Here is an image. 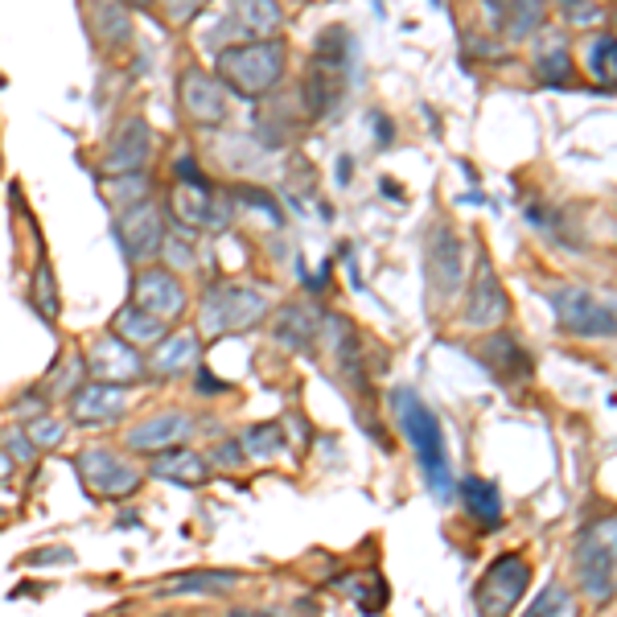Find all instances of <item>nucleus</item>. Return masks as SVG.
Here are the masks:
<instances>
[{
    "instance_id": "nucleus-11",
    "label": "nucleus",
    "mask_w": 617,
    "mask_h": 617,
    "mask_svg": "<svg viewBox=\"0 0 617 617\" xmlns=\"http://www.w3.org/2000/svg\"><path fill=\"white\" fill-rule=\"evenodd\" d=\"M132 305L144 309V313H153L157 321H173V317L186 313V288H182V280L169 268H148L132 285Z\"/></svg>"
},
{
    "instance_id": "nucleus-17",
    "label": "nucleus",
    "mask_w": 617,
    "mask_h": 617,
    "mask_svg": "<svg viewBox=\"0 0 617 617\" xmlns=\"http://www.w3.org/2000/svg\"><path fill=\"white\" fill-rule=\"evenodd\" d=\"M148 157H153V132H148V124H144L141 115H132V120H124V128L115 132L112 148H107V157H103V169L141 173V165Z\"/></svg>"
},
{
    "instance_id": "nucleus-26",
    "label": "nucleus",
    "mask_w": 617,
    "mask_h": 617,
    "mask_svg": "<svg viewBox=\"0 0 617 617\" xmlns=\"http://www.w3.org/2000/svg\"><path fill=\"white\" fill-rule=\"evenodd\" d=\"M535 71H539V79L552 86H568L573 83V58H568V50H564L561 42H547L539 54H535Z\"/></svg>"
},
{
    "instance_id": "nucleus-29",
    "label": "nucleus",
    "mask_w": 617,
    "mask_h": 617,
    "mask_svg": "<svg viewBox=\"0 0 617 617\" xmlns=\"http://www.w3.org/2000/svg\"><path fill=\"white\" fill-rule=\"evenodd\" d=\"M66 436V424L62 420H54L50 412H42V417H29L25 420V441L33 449H54L58 441Z\"/></svg>"
},
{
    "instance_id": "nucleus-44",
    "label": "nucleus",
    "mask_w": 617,
    "mask_h": 617,
    "mask_svg": "<svg viewBox=\"0 0 617 617\" xmlns=\"http://www.w3.org/2000/svg\"><path fill=\"white\" fill-rule=\"evenodd\" d=\"M230 617H272V614H247V609H235Z\"/></svg>"
},
{
    "instance_id": "nucleus-21",
    "label": "nucleus",
    "mask_w": 617,
    "mask_h": 617,
    "mask_svg": "<svg viewBox=\"0 0 617 617\" xmlns=\"http://www.w3.org/2000/svg\"><path fill=\"white\" fill-rule=\"evenodd\" d=\"M342 86H346V71L342 66H326V62H313V71L305 79L301 86V103L305 112L321 120V115H330L342 100Z\"/></svg>"
},
{
    "instance_id": "nucleus-5",
    "label": "nucleus",
    "mask_w": 617,
    "mask_h": 617,
    "mask_svg": "<svg viewBox=\"0 0 617 617\" xmlns=\"http://www.w3.org/2000/svg\"><path fill=\"white\" fill-rule=\"evenodd\" d=\"M576 573L593 601L614 597V515L593 523L576 539Z\"/></svg>"
},
{
    "instance_id": "nucleus-6",
    "label": "nucleus",
    "mask_w": 617,
    "mask_h": 617,
    "mask_svg": "<svg viewBox=\"0 0 617 617\" xmlns=\"http://www.w3.org/2000/svg\"><path fill=\"white\" fill-rule=\"evenodd\" d=\"M547 301L556 309L561 330L576 333V338H614V305L597 301L589 288L561 285L547 292Z\"/></svg>"
},
{
    "instance_id": "nucleus-28",
    "label": "nucleus",
    "mask_w": 617,
    "mask_h": 617,
    "mask_svg": "<svg viewBox=\"0 0 617 617\" xmlns=\"http://www.w3.org/2000/svg\"><path fill=\"white\" fill-rule=\"evenodd\" d=\"M244 453H251L259 461L280 457L285 453V432H280V424H256V429H247Z\"/></svg>"
},
{
    "instance_id": "nucleus-15",
    "label": "nucleus",
    "mask_w": 617,
    "mask_h": 617,
    "mask_svg": "<svg viewBox=\"0 0 617 617\" xmlns=\"http://www.w3.org/2000/svg\"><path fill=\"white\" fill-rule=\"evenodd\" d=\"M189 429H194V420H189L186 412H161V417H153V420H141V424L128 432V449L132 453L157 457L165 449L189 441Z\"/></svg>"
},
{
    "instance_id": "nucleus-41",
    "label": "nucleus",
    "mask_w": 617,
    "mask_h": 617,
    "mask_svg": "<svg viewBox=\"0 0 617 617\" xmlns=\"http://www.w3.org/2000/svg\"><path fill=\"white\" fill-rule=\"evenodd\" d=\"M13 477V457H9V449H0V486Z\"/></svg>"
},
{
    "instance_id": "nucleus-39",
    "label": "nucleus",
    "mask_w": 617,
    "mask_h": 617,
    "mask_svg": "<svg viewBox=\"0 0 617 617\" xmlns=\"http://www.w3.org/2000/svg\"><path fill=\"white\" fill-rule=\"evenodd\" d=\"M218 457L227 461V465H235V461H244V445H239V441H235V445H223L218 449Z\"/></svg>"
},
{
    "instance_id": "nucleus-1",
    "label": "nucleus",
    "mask_w": 617,
    "mask_h": 617,
    "mask_svg": "<svg viewBox=\"0 0 617 617\" xmlns=\"http://www.w3.org/2000/svg\"><path fill=\"white\" fill-rule=\"evenodd\" d=\"M391 412L400 420V429H403V436H408L412 453L420 457V470L429 477V490L436 494V503H449V498H453V470H449L445 432H441L436 412L424 408V400L408 388L391 391Z\"/></svg>"
},
{
    "instance_id": "nucleus-4",
    "label": "nucleus",
    "mask_w": 617,
    "mask_h": 617,
    "mask_svg": "<svg viewBox=\"0 0 617 617\" xmlns=\"http://www.w3.org/2000/svg\"><path fill=\"white\" fill-rule=\"evenodd\" d=\"M527 585H532V564H527V556H518V552L498 556L474 589L477 617H511L515 605L523 601Z\"/></svg>"
},
{
    "instance_id": "nucleus-34",
    "label": "nucleus",
    "mask_w": 617,
    "mask_h": 617,
    "mask_svg": "<svg viewBox=\"0 0 617 617\" xmlns=\"http://www.w3.org/2000/svg\"><path fill=\"white\" fill-rule=\"evenodd\" d=\"M144 189H148V177H144V173H120V182H115L107 194H112L120 206H132V202L144 198Z\"/></svg>"
},
{
    "instance_id": "nucleus-13",
    "label": "nucleus",
    "mask_w": 617,
    "mask_h": 617,
    "mask_svg": "<svg viewBox=\"0 0 617 617\" xmlns=\"http://www.w3.org/2000/svg\"><path fill=\"white\" fill-rule=\"evenodd\" d=\"M182 112L194 120V124H202V128H218L223 120H227V95H223V86H218V79H210V74L202 71H186L182 74Z\"/></svg>"
},
{
    "instance_id": "nucleus-3",
    "label": "nucleus",
    "mask_w": 617,
    "mask_h": 617,
    "mask_svg": "<svg viewBox=\"0 0 617 617\" xmlns=\"http://www.w3.org/2000/svg\"><path fill=\"white\" fill-rule=\"evenodd\" d=\"M268 317V297L259 288L247 285H215L202 297L198 326L206 338H223V333H247L256 330Z\"/></svg>"
},
{
    "instance_id": "nucleus-8",
    "label": "nucleus",
    "mask_w": 617,
    "mask_h": 617,
    "mask_svg": "<svg viewBox=\"0 0 617 617\" xmlns=\"http://www.w3.org/2000/svg\"><path fill=\"white\" fill-rule=\"evenodd\" d=\"M115 239L124 244V256L128 259H157L161 244H165V223H161L157 206L153 202H132V206H120V218H115Z\"/></svg>"
},
{
    "instance_id": "nucleus-9",
    "label": "nucleus",
    "mask_w": 617,
    "mask_h": 617,
    "mask_svg": "<svg viewBox=\"0 0 617 617\" xmlns=\"http://www.w3.org/2000/svg\"><path fill=\"white\" fill-rule=\"evenodd\" d=\"M86 374L95 383H112V388H128L136 379H144V359L136 354V346L120 342L115 333H103L86 350Z\"/></svg>"
},
{
    "instance_id": "nucleus-20",
    "label": "nucleus",
    "mask_w": 617,
    "mask_h": 617,
    "mask_svg": "<svg viewBox=\"0 0 617 617\" xmlns=\"http://www.w3.org/2000/svg\"><path fill=\"white\" fill-rule=\"evenodd\" d=\"M124 408H128V400L112 383H86V388L71 391V417L79 424H112L124 417Z\"/></svg>"
},
{
    "instance_id": "nucleus-42",
    "label": "nucleus",
    "mask_w": 617,
    "mask_h": 617,
    "mask_svg": "<svg viewBox=\"0 0 617 617\" xmlns=\"http://www.w3.org/2000/svg\"><path fill=\"white\" fill-rule=\"evenodd\" d=\"M198 391L206 395V391H227V383H218V379H210V374L202 371V379H198Z\"/></svg>"
},
{
    "instance_id": "nucleus-33",
    "label": "nucleus",
    "mask_w": 617,
    "mask_h": 617,
    "mask_svg": "<svg viewBox=\"0 0 617 617\" xmlns=\"http://www.w3.org/2000/svg\"><path fill=\"white\" fill-rule=\"evenodd\" d=\"M100 38L107 45H120L128 42V17L120 13L115 4H107V9H100Z\"/></svg>"
},
{
    "instance_id": "nucleus-32",
    "label": "nucleus",
    "mask_w": 617,
    "mask_h": 617,
    "mask_svg": "<svg viewBox=\"0 0 617 617\" xmlns=\"http://www.w3.org/2000/svg\"><path fill=\"white\" fill-rule=\"evenodd\" d=\"M589 66H593V79H597V83L614 86L617 66H614V38H609V33L589 45Z\"/></svg>"
},
{
    "instance_id": "nucleus-38",
    "label": "nucleus",
    "mask_w": 617,
    "mask_h": 617,
    "mask_svg": "<svg viewBox=\"0 0 617 617\" xmlns=\"http://www.w3.org/2000/svg\"><path fill=\"white\" fill-rule=\"evenodd\" d=\"M9 441H13V449H17V457H33V453H38V449H33V445H29V441H25V432H17V436H9Z\"/></svg>"
},
{
    "instance_id": "nucleus-43",
    "label": "nucleus",
    "mask_w": 617,
    "mask_h": 617,
    "mask_svg": "<svg viewBox=\"0 0 617 617\" xmlns=\"http://www.w3.org/2000/svg\"><path fill=\"white\" fill-rule=\"evenodd\" d=\"M120 4H124V9H153V4H157V0H120Z\"/></svg>"
},
{
    "instance_id": "nucleus-2",
    "label": "nucleus",
    "mask_w": 617,
    "mask_h": 617,
    "mask_svg": "<svg viewBox=\"0 0 617 617\" xmlns=\"http://www.w3.org/2000/svg\"><path fill=\"white\" fill-rule=\"evenodd\" d=\"M285 45L280 42H244V45H230L218 54V79L235 91V95H244V100H259V95H268L280 86L285 79Z\"/></svg>"
},
{
    "instance_id": "nucleus-31",
    "label": "nucleus",
    "mask_w": 617,
    "mask_h": 617,
    "mask_svg": "<svg viewBox=\"0 0 617 617\" xmlns=\"http://www.w3.org/2000/svg\"><path fill=\"white\" fill-rule=\"evenodd\" d=\"M561 17L576 29H593L605 21V0H561Z\"/></svg>"
},
{
    "instance_id": "nucleus-23",
    "label": "nucleus",
    "mask_w": 617,
    "mask_h": 617,
    "mask_svg": "<svg viewBox=\"0 0 617 617\" xmlns=\"http://www.w3.org/2000/svg\"><path fill=\"white\" fill-rule=\"evenodd\" d=\"M461 498H465L470 518H477L486 532H494L503 523V494H498L494 482H486V477H465L461 482Z\"/></svg>"
},
{
    "instance_id": "nucleus-40",
    "label": "nucleus",
    "mask_w": 617,
    "mask_h": 617,
    "mask_svg": "<svg viewBox=\"0 0 617 617\" xmlns=\"http://www.w3.org/2000/svg\"><path fill=\"white\" fill-rule=\"evenodd\" d=\"M374 132H379V144L388 148V144H391V120H383V115H374Z\"/></svg>"
},
{
    "instance_id": "nucleus-18",
    "label": "nucleus",
    "mask_w": 617,
    "mask_h": 617,
    "mask_svg": "<svg viewBox=\"0 0 617 617\" xmlns=\"http://www.w3.org/2000/svg\"><path fill=\"white\" fill-rule=\"evenodd\" d=\"M280 25H285V13H280L276 0H230L223 33H239V38H251V42H268Z\"/></svg>"
},
{
    "instance_id": "nucleus-22",
    "label": "nucleus",
    "mask_w": 617,
    "mask_h": 617,
    "mask_svg": "<svg viewBox=\"0 0 617 617\" xmlns=\"http://www.w3.org/2000/svg\"><path fill=\"white\" fill-rule=\"evenodd\" d=\"M153 474H157L161 482H177V486H202V482L210 477V465H206L198 453L173 445L153 457Z\"/></svg>"
},
{
    "instance_id": "nucleus-25",
    "label": "nucleus",
    "mask_w": 617,
    "mask_h": 617,
    "mask_svg": "<svg viewBox=\"0 0 617 617\" xmlns=\"http://www.w3.org/2000/svg\"><path fill=\"white\" fill-rule=\"evenodd\" d=\"M115 338L128 346H157L165 338V321H157L153 313H144L136 305L115 313Z\"/></svg>"
},
{
    "instance_id": "nucleus-19",
    "label": "nucleus",
    "mask_w": 617,
    "mask_h": 617,
    "mask_svg": "<svg viewBox=\"0 0 617 617\" xmlns=\"http://www.w3.org/2000/svg\"><path fill=\"white\" fill-rule=\"evenodd\" d=\"M477 359L486 367L498 383H523V379H532V359H527V350L511 338V333H494L486 342L477 346Z\"/></svg>"
},
{
    "instance_id": "nucleus-30",
    "label": "nucleus",
    "mask_w": 617,
    "mask_h": 617,
    "mask_svg": "<svg viewBox=\"0 0 617 617\" xmlns=\"http://www.w3.org/2000/svg\"><path fill=\"white\" fill-rule=\"evenodd\" d=\"M33 305H38V313H45V321H58V285L45 259L38 264V272H33Z\"/></svg>"
},
{
    "instance_id": "nucleus-10",
    "label": "nucleus",
    "mask_w": 617,
    "mask_h": 617,
    "mask_svg": "<svg viewBox=\"0 0 617 617\" xmlns=\"http://www.w3.org/2000/svg\"><path fill=\"white\" fill-rule=\"evenodd\" d=\"M173 218H177L182 227L218 230V227H227L230 202L218 198L215 189H210V182H177V186H173Z\"/></svg>"
},
{
    "instance_id": "nucleus-24",
    "label": "nucleus",
    "mask_w": 617,
    "mask_h": 617,
    "mask_svg": "<svg viewBox=\"0 0 617 617\" xmlns=\"http://www.w3.org/2000/svg\"><path fill=\"white\" fill-rule=\"evenodd\" d=\"M194 362H198V338H194V333H177V338H161L157 350H153L148 371H157L161 379H169V374L189 371Z\"/></svg>"
},
{
    "instance_id": "nucleus-27",
    "label": "nucleus",
    "mask_w": 617,
    "mask_h": 617,
    "mask_svg": "<svg viewBox=\"0 0 617 617\" xmlns=\"http://www.w3.org/2000/svg\"><path fill=\"white\" fill-rule=\"evenodd\" d=\"M239 585V573H189L165 585V593H230Z\"/></svg>"
},
{
    "instance_id": "nucleus-37",
    "label": "nucleus",
    "mask_w": 617,
    "mask_h": 617,
    "mask_svg": "<svg viewBox=\"0 0 617 617\" xmlns=\"http://www.w3.org/2000/svg\"><path fill=\"white\" fill-rule=\"evenodd\" d=\"M161 251L169 256L173 268H189V264H194V244H189L186 235H177V239H165V244H161Z\"/></svg>"
},
{
    "instance_id": "nucleus-35",
    "label": "nucleus",
    "mask_w": 617,
    "mask_h": 617,
    "mask_svg": "<svg viewBox=\"0 0 617 617\" xmlns=\"http://www.w3.org/2000/svg\"><path fill=\"white\" fill-rule=\"evenodd\" d=\"M564 605H568V593H564L561 585H547V589L535 597L532 609H527V617H561Z\"/></svg>"
},
{
    "instance_id": "nucleus-36",
    "label": "nucleus",
    "mask_w": 617,
    "mask_h": 617,
    "mask_svg": "<svg viewBox=\"0 0 617 617\" xmlns=\"http://www.w3.org/2000/svg\"><path fill=\"white\" fill-rule=\"evenodd\" d=\"M206 4H210V0H165V9H169L173 25H189V21H194V17H198Z\"/></svg>"
},
{
    "instance_id": "nucleus-14",
    "label": "nucleus",
    "mask_w": 617,
    "mask_h": 617,
    "mask_svg": "<svg viewBox=\"0 0 617 617\" xmlns=\"http://www.w3.org/2000/svg\"><path fill=\"white\" fill-rule=\"evenodd\" d=\"M503 317H506V292L498 288V280H494L490 259L482 256L477 259L474 285H470V297H465V313H461V321L474 326V330H490V326H498Z\"/></svg>"
},
{
    "instance_id": "nucleus-7",
    "label": "nucleus",
    "mask_w": 617,
    "mask_h": 617,
    "mask_svg": "<svg viewBox=\"0 0 617 617\" xmlns=\"http://www.w3.org/2000/svg\"><path fill=\"white\" fill-rule=\"evenodd\" d=\"M74 470H79V482H83L95 498H107V503L128 498V494L141 490V474H136L120 453H112V449H86V453H79Z\"/></svg>"
},
{
    "instance_id": "nucleus-12",
    "label": "nucleus",
    "mask_w": 617,
    "mask_h": 617,
    "mask_svg": "<svg viewBox=\"0 0 617 617\" xmlns=\"http://www.w3.org/2000/svg\"><path fill=\"white\" fill-rule=\"evenodd\" d=\"M429 280L436 297H453L465 285V247L449 227H436L429 235Z\"/></svg>"
},
{
    "instance_id": "nucleus-16",
    "label": "nucleus",
    "mask_w": 617,
    "mask_h": 617,
    "mask_svg": "<svg viewBox=\"0 0 617 617\" xmlns=\"http://www.w3.org/2000/svg\"><path fill=\"white\" fill-rule=\"evenodd\" d=\"M272 333L276 342L292 350V354H313V346L321 342V313L313 305H285L280 313L272 317Z\"/></svg>"
}]
</instances>
